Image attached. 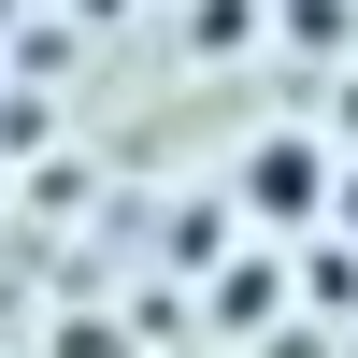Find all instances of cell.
I'll list each match as a JSON object with an SVG mask.
<instances>
[{
  "mask_svg": "<svg viewBox=\"0 0 358 358\" xmlns=\"http://www.w3.org/2000/svg\"><path fill=\"white\" fill-rule=\"evenodd\" d=\"M244 215L258 229H315V215H330V143H315V129L244 143Z\"/></svg>",
  "mask_w": 358,
  "mask_h": 358,
  "instance_id": "6da1fadb",
  "label": "cell"
}]
</instances>
